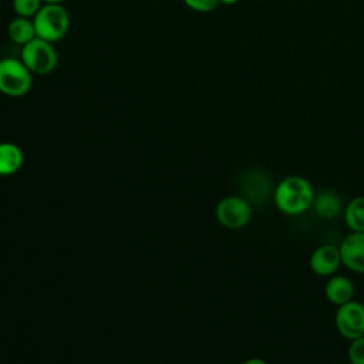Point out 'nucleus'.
<instances>
[{
	"label": "nucleus",
	"instance_id": "nucleus-1",
	"mask_svg": "<svg viewBox=\"0 0 364 364\" xmlns=\"http://www.w3.org/2000/svg\"><path fill=\"white\" fill-rule=\"evenodd\" d=\"M314 195V189L307 178L289 175L274 186L273 202L282 213L297 216L311 208Z\"/></svg>",
	"mask_w": 364,
	"mask_h": 364
},
{
	"label": "nucleus",
	"instance_id": "nucleus-2",
	"mask_svg": "<svg viewBox=\"0 0 364 364\" xmlns=\"http://www.w3.org/2000/svg\"><path fill=\"white\" fill-rule=\"evenodd\" d=\"M33 23L38 38L57 43L70 28V14L63 4H43L33 17Z\"/></svg>",
	"mask_w": 364,
	"mask_h": 364
},
{
	"label": "nucleus",
	"instance_id": "nucleus-3",
	"mask_svg": "<svg viewBox=\"0 0 364 364\" xmlns=\"http://www.w3.org/2000/svg\"><path fill=\"white\" fill-rule=\"evenodd\" d=\"M33 73L20 58H0V92L7 97L18 98L31 91Z\"/></svg>",
	"mask_w": 364,
	"mask_h": 364
},
{
	"label": "nucleus",
	"instance_id": "nucleus-4",
	"mask_svg": "<svg viewBox=\"0 0 364 364\" xmlns=\"http://www.w3.org/2000/svg\"><path fill=\"white\" fill-rule=\"evenodd\" d=\"M20 60L33 74L47 75L55 70L58 64V53L54 43L36 37L21 46Z\"/></svg>",
	"mask_w": 364,
	"mask_h": 364
},
{
	"label": "nucleus",
	"instance_id": "nucleus-5",
	"mask_svg": "<svg viewBox=\"0 0 364 364\" xmlns=\"http://www.w3.org/2000/svg\"><path fill=\"white\" fill-rule=\"evenodd\" d=\"M215 215L222 226L228 229H240L252 219V203L243 196H225L218 202Z\"/></svg>",
	"mask_w": 364,
	"mask_h": 364
},
{
	"label": "nucleus",
	"instance_id": "nucleus-6",
	"mask_svg": "<svg viewBox=\"0 0 364 364\" xmlns=\"http://www.w3.org/2000/svg\"><path fill=\"white\" fill-rule=\"evenodd\" d=\"M334 326L341 337L351 341L364 336V304L350 300L336 309Z\"/></svg>",
	"mask_w": 364,
	"mask_h": 364
},
{
	"label": "nucleus",
	"instance_id": "nucleus-7",
	"mask_svg": "<svg viewBox=\"0 0 364 364\" xmlns=\"http://www.w3.org/2000/svg\"><path fill=\"white\" fill-rule=\"evenodd\" d=\"M338 249L341 264L354 273L364 274V232L348 233Z\"/></svg>",
	"mask_w": 364,
	"mask_h": 364
},
{
	"label": "nucleus",
	"instance_id": "nucleus-8",
	"mask_svg": "<svg viewBox=\"0 0 364 364\" xmlns=\"http://www.w3.org/2000/svg\"><path fill=\"white\" fill-rule=\"evenodd\" d=\"M309 266L311 272L320 277H330L337 273L341 266V256L338 246L321 245L316 247L309 259Z\"/></svg>",
	"mask_w": 364,
	"mask_h": 364
},
{
	"label": "nucleus",
	"instance_id": "nucleus-9",
	"mask_svg": "<svg viewBox=\"0 0 364 364\" xmlns=\"http://www.w3.org/2000/svg\"><path fill=\"white\" fill-rule=\"evenodd\" d=\"M324 296L328 303L336 307L353 300L354 297V283L350 277L344 274H333L327 277L324 284Z\"/></svg>",
	"mask_w": 364,
	"mask_h": 364
},
{
	"label": "nucleus",
	"instance_id": "nucleus-10",
	"mask_svg": "<svg viewBox=\"0 0 364 364\" xmlns=\"http://www.w3.org/2000/svg\"><path fill=\"white\" fill-rule=\"evenodd\" d=\"M311 208L314 209L316 215L323 219H334L340 213H343V203L340 198L330 191L320 192L318 195H314Z\"/></svg>",
	"mask_w": 364,
	"mask_h": 364
},
{
	"label": "nucleus",
	"instance_id": "nucleus-11",
	"mask_svg": "<svg viewBox=\"0 0 364 364\" xmlns=\"http://www.w3.org/2000/svg\"><path fill=\"white\" fill-rule=\"evenodd\" d=\"M7 37L17 46H24L36 38V28L33 18L16 16L7 24Z\"/></svg>",
	"mask_w": 364,
	"mask_h": 364
},
{
	"label": "nucleus",
	"instance_id": "nucleus-12",
	"mask_svg": "<svg viewBox=\"0 0 364 364\" xmlns=\"http://www.w3.org/2000/svg\"><path fill=\"white\" fill-rule=\"evenodd\" d=\"M245 196L250 203H260L270 192L269 181L259 172H250L243 181Z\"/></svg>",
	"mask_w": 364,
	"mask_h": 364
},
{
	"label": "nucleus",
	"instance_id": "nucleus-13",
	"mask_svg": "<svg viewBox=\"0 0 364 364\" xmlns=\"http://www.w3.org/2000/svg\"><path fill=\"white\" fill-rule=\"evenodd\" d=\"M24 156L16 144L1 142L0 144V175L7 176L17 172L23 165Z\"/></svg>",
	"mask_w": 364,
	"mask_h": 364
},
{
	"label": "nucleus",
	"instance_id": "nucleus-14",
	"mask_svg": "<svg viewBox=\"0 0 364 364\" xmlns=\"http://www.w3.org/2000/svg\"><path fill=\"white\" fill-rule=\"evenodd\" d=\"M343 218L351 232H364V195L348 200L343 209Z\"/></svg>",
	"mask_w": 364,
	"mask_h": 364
},
{
	"label": "nucleus",
	"instance_id": "nucleus-15",
	"mask_svg": "<svg viewBox=\"0 0 364 364\" xmlns=\"http://www.w3.org/2000/svg\"><path fill=\"white\" fill-rule=\"evenodd\" d=\"M41 0H11V7L16 16L33 18L41 9Z\"/></svg>",
	"mask_w": 364,
	"mask_h": 364
},
{
	"label": "nucleus",
	"instance_id": "nucleus-16",
	"mask_svg": "<svg viewBox=\"0 0 364 364\" xmlns=\"http://www.w3.org/2000/svg\"><path fill=\"white\" fill-rule=\"evenodd\" d=\"M347 357L350 364H364V336L350 341Z\"/></svg>",
	"mask_w": 364,
	"mask_h": 364
},
{
	"label": "nucleus",
	"instance_id": "nucleus-17",
	"mask_svg": "<svg viewBox=\"0 0 364 364\" xmlns=\"http://www.w3.org/2000/svg\"><path fill=\"white\" fill-rule=\"evenodd\" d=\"M182 1L186 7L198 13H209L213 9H216L218 4H220L219 0H182Z\"/></svg>",
	"mask_w": 364,
	"mask_h": 364
},
{
	"label": "nucleus",
	"instance_id": "nucleus-18",
	"mask_svg": "<svg viewBox=\"0 0 364 364\" xmlns=\"http://www.w3.org/2000/svg\"><path fill=\"white\" fill-rule=\"evenodd\" d=\"M242 364H269L266 360L263 358H259V357H252V358H247L245 360Z\"/></svg>",
	"mask_w": 364,
	"mask_h": 364
},
{
	"label": "nucleus",
	"instance_id": "nucleus-19",
	"mask_svg": "<svg viewBox=\"0 0 364 364\" xmlns=\"http://www.w3.org/2000/svg\"><path fill=\"white\" fill-rule=\"evenodd\" d=\"M43 4H63L65 0H41Z\"/></svg>",
	"mask_w": 364,
	"mask_h": 364
},
{
	"label": "nucleus",
	"instance_id": "nucleus-20",
	"mask_svg": "<svg viewBox=\"0 0 364 364\" xmlns=\"http://www.w3.org/2000/svg\"><path fill=\"white\" fill-rule=\"evenodd\" d=\"M239 0H219L220 4H226V6H232V4H236Z\"/></svg>",
	"mask_w": 364,
	"mask_h": 364
}]
</instances>
